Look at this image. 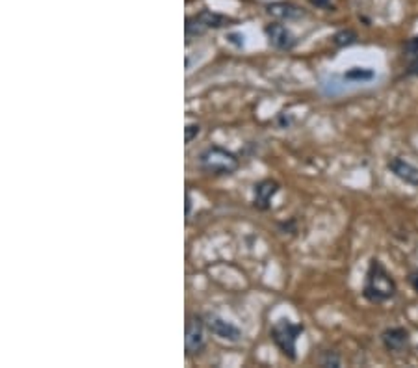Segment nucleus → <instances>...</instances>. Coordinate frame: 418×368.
<instances>
[{
    "mask_svg": "<svg viewBox=\"0 0 418 368\" xmlns=\"http://www.w3.org/2000/svg\"><path fill=\"white\" fill-rule=\"evenodd\" d=\"M398 292V285L392 279L390 272L383 266L379 259L370 260L368 272H366V279H364L363 296L370 303H385V301L392 300Z\"/></svg>",
    "mask_w": 418,
    "mask_h": 368,
    "instance_id": "f257e3e1",
    "label": "nucleus"
},
{
    "mask_svg": "<svg viewBox=\"0 0 418 368\" xmlns=\"http://www.w3.org/2000/svg\"><path fill=\"white\" fill-rule=\"evenodd\" d=\"M199 164L205 172L212 173V175H229V173L237 172L240 160L231 151H227L220 145H212L201 152Z\"/></svg>",
    "mask_w": 418,
    "mask_h": 368,
    "instance_id": "f03ea898",
    "label": "nucleus"
},
{
    "mask_svg": "<svg viewBox=\"0 0 418 368\" xmlns=\"http://www.w3.org/2000/svg\"><path fill=\"white\" fill-rule=\"evenodd\" d=\"M301 333H303V325L292 324L288 318H279L271 328V339L288 359H295V342Z\"/></svg>",
    "mask_w": 418,
    "mask_h": 368,
    "instance_id": "7ed1b4c3",
    "label": "nucleus"
},
{
    "mask_svg": "<svg viewBox=\"0 0 418 368\" xmlns=\"http://www.w3.org/2000/svg\"><path fill=\"white\" fill-rule=\"evenodd\" d=\"M225 21H227L225 17L210 13V11H201V13L193 15V17H188L186 38L188 40H192V38H196V35H203L210 28H220V26L225 25Z\"/></svg>",
    "mask_w": 418,
    "mask_h": 368,
    "instance_id": "20e7f679",
    "label": "nucleus"
},
{
    "mask_svg": "<svg viewBox=\"0 0 418 368\" xmlns=\"http://www.w3.org/2000/svg\"><path fill=\"white\" fill-rule=\"evenodd\" d=\"M205 324L199 316H190L186 322V337H184V344H186L188 354H199L205 348Z\"/></svg>",
    "mask_w": 418,
    "mask_h": 368,
    "instance_id": "39448f33",
    "label": "nucleus"
},
{
    "mask_svg": "<svg viewBox=\"0 0 418 368\" xmlns=\"http://www.w3.org/2000/svg\"><path fill=\"white\" fill-rule=\"evenodd\" d=\"M381 340H383V346L392 354H402L409 348V342H411V335L405 328H390L387 331H383L381 335Z\"/></svg>",
    "mask_w": 418,
    "mask_h": 368,
    "instance_id": "423d86ee",
    "label": "nucleus"
},
{
    "mask_svg": "<svg viewBox=\"0 0 418 368\" xmlns=\"http://www.w3.org/2000/svg\"><path fill=\"white\" fill-rule=\"evenodd\" d=\"M207 325L212 333L216 335V337H220V339L223 340H229V342H238V340L244 337L237 325L231 324V322H227V320L220 318V316H216V314H210V316H208Z\"/></svg>",
    "mask_w": 418,
    "mask_h": 368,
    "instance_id": "0eeeda50",
    "label": "nucleus"
},
{
    "mask_svg": "<svg viewBox=\"0 0 418 368\" xmlns=\"http://www.w3.org/2000/svg\"><path fill=\"white\" fill-rule=\"evenodd\" d=\"M264 32H266V35H268V41H270V45H273L276 49L288 50L294 47V43H295L294 34H292L290 30L286 28V26L273 23V25L266 26Z\"/></svg>",
    "mask_w": 418,
    "mask_h": 368,
    "instance_id": "6e6552de",
    "label": "nucleus"
},
{
    "mask_svg": "<svg viewBox=\"0 0 418 368\" xmlns=\"http://www.w3.org/2000/svg\"><path fill=\"white\" fill-rule=\"evenodd\" d=\"M389 169L409 186L418 188V167L413 166L411 162L404 160V158H392L389 162Z\"/></svg>",
    "mask_w": 418,
    "mask_h": 368,
    "instance_id": "1a4fd4ad",
    "label": "nucleus"
},
{
    "mask_svg": "<svg viewBox=\"0 0 418 368\" xmlns=\"http://www.w3.org/2000/svg\"><path fill=\"white\" fill-rule=\"evenodd\" d=\"M277 191H279V184L276 181H262L256 184L255 188V206L261 208V211H268L270 208V203L273 199Z\"/></svg>",
    "mask_w": 418,
    "mask_h": 368,
    "instance_id": "9d476101",
    "label": "nucleus"
},
{
    "mask_svg": "<svg viewBox=\"0 0 418 368\" xmlns=\"http://www.w3.org/2000/svg\"><path fill=\"white\" fill-rule=\"evenodd\" d=\"M268 11H270L273 17H279V19H300L303 17V11L298 8V6L292 4H285V2H281V4H271L268 6Z\"/></svg>",
    "mask_w": 418,
    "mask_h": 368,
    "instance_id": "9b49d317",
    "label": "nucleus"
},
{
    "mask_svg": "<svg viewBox=\"0 0 418 368\" xmlns=\"http://www.w3.org/2000/svg\"><path fill=\"white\" fill-rule=\"evenodd\" d=\"M375 79V73L368 67H351L344 73V80L349 82H370Z\"/></svg>",
    "mask_w": 418,
    "mask_h": 368,
    "instance_id": "f8f14e48",
    "label": "nucleus"
},
{
    "mask_svg": "<svg viewBox=\"0 0 418 368\" xmlns=\"http://www.w3.org/2000/svg\"><path fill=\"white\" fill-rule=\"evenodd\" d=\"M355 40H357V35H355V32H351V30H344V32H339V34H337L333 38L334 45H339V47H344V45H351Z\"/></svg>",
    "mask_w": 418,
    "mask_h": 368,
    "instance_id": "ddd939ff",
    "label": "nucleus"
},
{
    "mask_svg": "<svg viewBox=\"0 0 418 368\" xmlns=\"http://www.w3.org/2000/svg\"><path fill=\"white\" fill-rule=\"evenodd\" d=\"M199 130H201V127L197 123H188L186 128H184V140H186V143H192V140L199 134Z\"/></svg>",
    "mask_w": 418,
    "mask_h": 368,
    "instance_id": "4468645a",
    "label": "nucleus"
},
{
    "mask_svg": "<svg viewBox=\"0 0 418 368\" xmlns=\"http://www.w3.org/2000/svg\"><path fill=\"white\" fill-rule=\"evenodd\" d=\"M405 55H407L409 58H414V56H418V35L417 38H411V40L405 43Z\"/></svg>",
    "mask_w": 418,
    "mask_h": 368,
    "instance_id": "2eb2a0df",
    "label": "nucleus"
},
{
    "mask_svg": "<svg viewBox=\"0 0 418 368\" xmlns=\"http://www.w3.org/2000/svg\"><path fill=\"white\" fill-rule=\"evenodd\" d=\"M322 367H340V357L334 354H327L324 359L320 361Z\"/></svg>",
    "mask_w": 418,
    "mask_h": 368,
    "instance_id": "dca6fc26",
    "label": "nucleus"
},
{
    "mask_svg": "<svg viewBox=\"0 0 418 368\" xmlns=\"http://www.w3.org/2000/svg\"><path fill=\"white\" fill-rule=\"evenodd\" d=\"M413 74H418V56L411 58V64L407 67V77H413Z\"/></svg>",
    "mask_w": 418,
    "mask_h": 368,
    "instance_id": "f3484780",
    "label": "nucleus"
},
{
    "mask_svg": "<svg viewBox=\"0 0 418 368\" xmlns=\"http://www.w3.org/2000/svg\"><path fill=\"white\" fill-rule=\"evenodd\" d=\"M409 283H411V286L414 289V292H418V270L409 274Z\"/></svg>",
    "mask_w": 418,
    "mask_h": 368,
    "instance_id": "a211bd4d",
    "label": "nucleus"
}]
</instances>
